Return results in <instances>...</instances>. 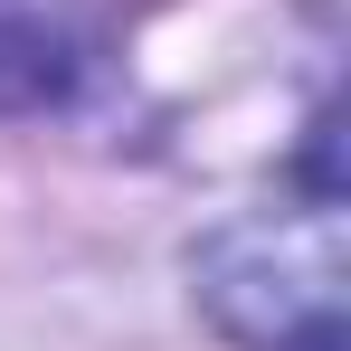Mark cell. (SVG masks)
<instances>
[{
    "label": "cell",
    "mask_w": 351,
    "mask_h": 351,
    "mask_svg": "<svg viewBox=\"0 0 351 351\" xmlns=\"http://www.w3.org/2000/svg\"><path fill=\"white\" fill-rule=\"evenodd\" d=\"M285 351H351V332H342V313L323 304V313H313L304 332H285Z\"/></svg>",
    "instance_id": "1"
}]
</instances>
